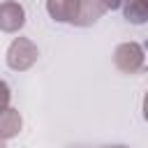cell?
Here are the masks:
<instances>
[{"label": "cell", "mask_w": 148, "mask_h": 148, "mask_svg": "<svg viewBox=\"0 0 148 148\" xmlns=\"http://www.w3.org/2000/svg\"><path fill=\"white\" fill-rule=\"evenodd\" d=\"M35 60H37V49L32 42H28L23 37L12 42V46L7 51V62L12 69H28Z\"/></svg>", "instance_id": "obj_1"}, {"label": "cell", "mask_w": 148, "mask_h": 148, "mask_svg": "<svg viewBox=\"0 0 148 148\" xmlns=\"http://www.w3.org/2000/svg\"><path fill=\"white\" fill-rule=\"evenodd\" d=\"M116 67L120 72H127V74H134L143 67V51L139 44H120L116 49Z\"/></svg>", "instance_id": "obj_2"}, {"label": "cell", "mask_w": 148, "mask_h": 148, "mask_svg": "<svg viewBox=\"0 0 148 148\" xmlns=\"http://www.w3.org/2000/svg\"><path fill=\"white\" fill-rule=\"evenodd\" d=\"M23 25V9L16 2H2L0 5V30L16 32Z\"/></svg>", "instance_id": "obj_3"}, {"label": "cell", "mask_w": 148, "mask_h": 148, "mask_svg": "<svg viewBox=\"0 0 148 148\" xmlns=\"http://www.w3.org/2000/svg\"><path fill=\"white\" fill-rule=\"evenodd\" d=\"M49 14L56 21H76L79 0H49Z\"/></svg>", "instance_id": "obj_4"}, {"label": "cell", "mask_w": 148, "mask_h": 148, "mask_svg": "<svg viewBox=\"0 0 148 148\" xmlns=\"http://www.w3.org/2000/svg\"><path fill=\"white\" fill-rule=\"evenodd\" d=\"M21 130V116L14 109H0V139H9L18 134Z\"/></svg>", "instance_id": "obj_5"}, {"label": "cell", "mask_w": 148, "mask_h": 148, "mask_svg": "<svg viewBox=\"0 0 148 148\" xmlns=\"http://www.w3.org/2000/svg\"><path fill=\"white\" fill-rule=\"evenodd\" d=\"M7 99H9V90H7V86L0 81V109L7 104Z\"/></svg>", "instance_id": "obj_6"}, {"label": "cell", "mask_w": 148, "mask_h": 148, "mask_svg": "<svg viewBox=\"0 0 148 148\" xmlns=\"http://www.w3.org/2000/svg\"><path fill=\"white\" fill-rule=\"evenodd\" d=\"M99 5H102L104 9H116V7L120 5V0H99Z\"/></svg>", "instance_id": "obj_7"}, {"label": "cell", "mask_w": 148, "mask_h": 148, "mask_svg": "<svg viewBox=\"0 0 148 148\" xmlns=\"http://www.w3.org/2000/svg\"><path fill=\"white\" fill-rule=\"evenodd\" d=\"M143 111H146V118H148V95H146V102H143Z\"/></svg>", "instance_id": "obj_8"}, {"label": "cell", "mask_w": 148, "mask_h": 148, "mask_svg": "<svg viewBox=\"0 0 148 148\" xmlns=\"http://www.w3.org/2000/svg\"><path fill=\"white\" fill-rule=\"evenodd\" d=\"M0 148H2V143H0Z\"/></svg>", "instance_id": "obj_9"}]
</instances>
